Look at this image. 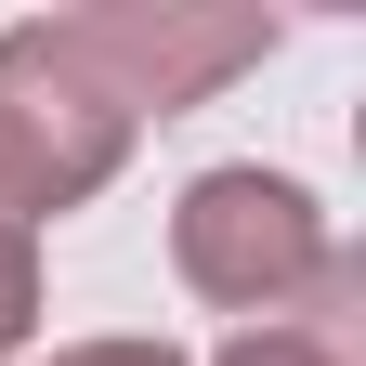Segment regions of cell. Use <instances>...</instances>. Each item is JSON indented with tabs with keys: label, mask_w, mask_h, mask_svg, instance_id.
<instances>
[{
	"label": "cell",
	"mask_w": 366,
	"mask_h": 366,
	"mask_svg": "<svg viewBox=\"0 0 366 366\" xmlns=\"http://www.w3.org/2000/svg\"><path fill=\"white\" fill-rule=\"evenodd\" d=\"M26 327H39V222L0 183V353H26Z\"/></svg>",
	"instance_id": "obj_5"
},
{
	"label": "cell",
	"mask_w": 366,
	"mask_h": 366,
	"mask_svg": "<svg viewBox=\"0 0 366 366\" xmlns=\"http://www.w3.org/2000/svg\"><path fill=\"white\" fill-rule=\"evenodd\" d=\"M353 301H366V274H353V288H327L314 314H288V327H236L209 366H353Z\"/></svg>",
	"instance_id": "obj_4"
},
{
	"label": "cell",
	"mask_w": 366,
	"mask_h": 366,
	"mask_svg": "<svg viewBox=\"0 0 366 366\" xmlns=\"http://www.w3.org/2000/svg\"><path fill=\"white\" fill-rule=\"evenodd\" d=\"M53 366H183V353H170V340H66Z\"/></svg>",
	"instance_id": "obj_6"
},
{
	"label": "cell",
	"mask_w": 366,
	"mask_h": 366,
	"mask_svg": "<svg viewBox=\"0 0 366 366\" xmlns=\"http://www.w3.org/2000/svg\"><path fill=\"white\" fill-rule=\"evenodd\" d=\"M79 39H92V66L131 92V118H183V105H209L222 79H249L288 26L274 14H222V0H92Z\"/></svg>",
	"instance_id": "obj_3"
},
{
	"label": "cell",
	"mask_w": 366,
	"mask_h": 366,
	"mask_svg": "<svg viewBox=\"0 0 366 366\" xmlns=\"http://www.w3.org/2000/svg\"><path fill=\"white\" fill-rule=\"evenodd\" d=\"M170 262H183V288L209 314H249V327H288V314H314L327 288H353V249L327 236V209H314L288 170H262V157H222V170L183 183Z\"/></svg>",
	"instance_id": "obj_1"
},
{
	"label": "cell",
	"mask_w": 366,
	"mask_h": 366,
	"mask_svg": "<svg viewBox=\"0 0 366 366\" xmlns=\"http://www.w3.org/2000/svg\"><path fill=\"white\" fill-rule=\"evenodd\" d=\"M131 92L92 66L79 14H39V26H0V183L26 197V222H53L79 197H105L118 157H131Z\"/></svg>",
	"instance_id": "obj_2"
}]
</instances>
